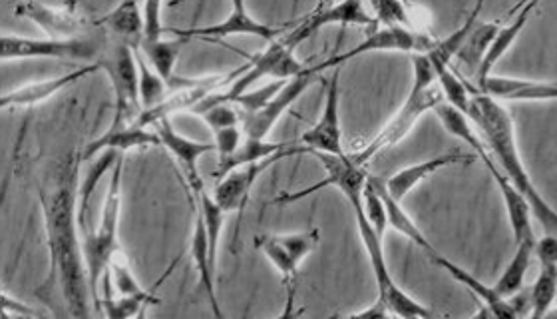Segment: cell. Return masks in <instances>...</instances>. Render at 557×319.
Wrapping results in <instances>:
<instances>
[{
    "label": "cell",
    "instance_id": "cell-17",
    "mask_svg": "<svg viewBox=\"0 0 557 319\" xmlns=\"http://www.w3.org/2000/svg\"><path fill=\"white\" fill-rule=\"evenodd\" d=\"M180 38H227V36H257L265 42L277 40V36L283 33L278 28L268 26V24L256 21L249 11H247V2L245 0H232V12L223 23L213 24V26H201V28H177L172 30Z\"/></svg>",
    "mask_w": 557,
    "mask_h": 319
},
{
    "label": "cell",
    "instance_id": "cell-8",
    "mask_svg": "<svg viewBox=\"0 0 557 319\" xmlns=\"http://www.w3.org/2000/svg\"><path fill=\"white\" fill-rule=\"evenodd\" d=\"M104 38L76 36V38H26V36H2L0 57L2 62L23 59L98 60L102 54Z\"/></svg>",
    "mask_w": 557,
    "mask_h": 319
},
{
    "label": "cell",
    "instance_id": "cell-3",
    "mask_svg": "<svg viewBox=\"0 0 557 319\" xmlns=\"http://www.w3.org/2000/svg\"><path fill=\"white\" fill-rule=\"evenodd\" d=\"M412 72L414 81L408 93L405 105L396 112L391 122L379 132L371 143L367 144L360 152L350 156L357 164L367 165L372 158L381 155L386 148L405 140L410 131L417 126L418 120L422 119L424 112L434 110L441 102H444L441 84L436 86V71L432 66L426 54H414L412 57Z\"/></svg>",
    "mask_w": 557,
    "mask_h": 319
},
{
    "label": "cell",
    "instance_id": "cell-29",
    "mask_svg": "<svg viewBox=\"0 0 557 319\" xmlns=\"http://www.w3.org/2000/svg\"><path fill=\"white\" fill-rule=\"evenodd\" d=\"M372 182H374V186L379 188L381 196H383L384 206H386V213H388V225H391V228H395L398 234H403V236L408 237L410 242H414L417 246H420V248L426 249L429 254H432V251H434V246H432L429 240H426V236L418 230V225L414 224V220L405 212L403 201L396 200L395 196L386 189V184H384V180H381V177H372Z\"/></svg>",
    "mask_w": 557,
    "mask_h": 319
},
{
    "label": "cell",
    "instance_id": "cell-37",
    "mask_svg": "<svg viewBox=\"0 0 557 319\" xmlns=\"http://www.w3.org/2000/svg\"><path fill=\"white\" fill-rule=\"evenodd\" d=\"M362 210L372 225V230L384 237L386 230H388V213H386V206H384L383 196L379 188L374 186L372 177L369 176L364 189H362Z\"/></svg>",
    "mask_w": 557,
    "mask_h": 319
},
{
    "label": "cell",
    "instance_id": "cell-10",
    "mask_svg": "<svg viewBox=\"0 0 557 319\" xmlns=\"http://www.w3.org/2000/svg\"><path fill=\"white\" fill-rule=\"evenodd\" d=\"M438 42L426 35V33H418L407 26H383L379 30H374L371 35L367 36L360 45L355 48H350L347 52H341L335 54L331 59L325 60L323 64H317L313 66L314 71L321 72L326 69H335V66H343L345 62L352 59H359L362 54H369V52H414V54H429L430 50H434Z\"/></svg>",
    "mask_w": 557,
    "mask_h": 319
},
{
    "label": "cell",
    "instance_id": "cell-22",
    "mask_svg": "<svg viewBox=\"0 0 557 319\" xmlns=\"http://www.w3.org/2000/svg\"><path fill=\"white\" fill-rule=\"evenodd\" d=\"M537 4H540V0H520L518 7L513 9L516 19L506 24V26H499L498 35L492 40V45L487 48L486 57H484L480 69H478V86L486 81L487 76L494 71V66L513 47V42L518 40V36L522 35V30L525 28L528 21H530V16L537 9Z\"/></svg>",
    "mask_w": 557,
    "mask_h": 319
},
{
    "label": "cell",
    "instance_id": "cell-32",
    "mask_svg": "<svg viewBox=\"0 0 557 319\" xmlns=\"http://www.w3.org/2000/svg\"><path fill=\"white\" fill-rule=\"evenodd\" d=\"M187 38L180 40H163V38H144L139 50L144 52V57L148 59L153 71L162 76L168 86L174 81L175 60L180 57V48L186 45Z\"/></svg>",
    "mask_w": 557,
    "mask_h": 319
},
{
    "label": "cell",
    "instance_id": "cell-34",
    "mask_svg": "<svg viewBox=\"0 0 557 319\" xmlns=\"http://www.w3.org/2000/svg\"><path fill=\"white\" fill-rule=\"evenodd\" d=\"M136 54V62H138L139 72V98H141V107L144 110H151V108L160 107L163 100L168 98V90L170 86L163 81L158 72L153 71L148 59L144 57V52L139 47L134 48Z\"/></svg>",
    "mask_w": 557,
    "mask_h": 319
},
{
    "label": "cell",
    "instance_id": "cell-31",
    "mask_svg": "<svg viewBox=\"0 0 557 319\" xmlns=\"http://www.w3.org/2000/svg\"><path fill=\"white\" fill-rule=\"evenodd\" d=\"M112 290H114L116 296L144 297V299L150 302L151 306L162 304L160 297L153 296L144 285L139 284L138 278L134 275L128 263L124 260H117V256L104 273L106 294L112 292Z\"/></svg>",
    "mask_w": 557,
    "mask_h": 319
},
{
    "label": "cell",
    "instance_id": "cell-40",
    "mask_svg": "<svg viewBox=\"0 0 557 319\" xmlns=\"http://www.w3.org/2000/svg\"><path fill=\"white\" fill-rule=\"evenodd\" d=\"M242 132H244L242 126H230V128H221V131L213 132L215 152L220 156V160L230 158L242 146V143H244Z\"/></svg>",
    "mask_w": 557,
    "mask_h": 319
},
{
    "label": "cell",
    "instance_id": "cell-30",
    "mask_svg": "<svg viewBox=\"0 0 557 319\" xmlns=\"http://www.w3.org/2000/svg\"><path fill=\"white\" fill-rule=\"evenodd\" d=\"M499 26L502 24L498 21L496 23H480V21H476L472 30L466 36L462 47L456 52V60L465 62L466 69L474 72V76H476L482 60L486 57L492 40L498 35Z\"/></svg>",
    "mask_w": 557,
    "mask_h": 319
},
{
    "label": "cell",
    "instance_id": "cell-21",
    "mask_svg": "<svg viewBox=\"0 0 557 319\" xmlns=\"http://www.w3.org/2000/svg\"><path fill=\"white\" fill-rule=\"evenodd\" d=\"M430 260L434 261L436 266H441L444 272L448 273L453 280H456L458 284L465 285L468 292H472L474 296L484 304V308H486V316H492V318L499 319H511L518 316V311L513 309L511 304H508L506 299H502V297L494 292V287H487L486 284H482L480 280H478L476 275H472L470 272H466L465 268H460L458 263H454V261L446 260L442 254H438L436 249L429 254Z\"/></svg>",
    "mask_w": 557,
    "mask_h": 319
},
{
    "label": "cell",
    "instance_id": "cell-26",
    "mask_svg": "<svg viewBox=\"0 0 557 319\" xmlns=\"http://www.w3.org/2000/svg\"><path fill=\"white\" fill-rule=\"evenodd\" d=\"M256 246L263 251V256L281 273V280H283V285L287 290V309H285L283 316H293L290 308L295 304V282H297V275H299L301 261L297 260L289 249L281 244L277 234L256 237Z\"/></svg>",
    "mask_w": 557,
    "mask_h": 319
},
{
    "label": "cell",
    "instance_id": "cell-38",
    "mask_svg": "<svg viewBox=\"0 0 557 319\" xmlns=\"http://www.w3.org/2000/svg\"><path fill=\"white\" fill-rule=\"evenodd\" d=\"M374 9L376 23L383 26H407L412 28L405 0H369Z\"/></svg>",
    "mask_w": 557,
    "mask_h": 319
},
{
    "label": "cell",
    "instance_id": "cell-11",
    "mask_svg": "<svg viewBox=\"0 0 557 319\" xmlns=\"http://www.w3.org/2000/svg\"><path fill=\"white\" fill-rule=\"evenodd\" d=\"M295 155H307V148L290 146L289 144L285 150H281L277 155L265 158L261 162L235 168L227 176L218 180V186H215L213 194H211L213 200L220 204L225 213L244 212V208L247 206V201H249V196H251V188L256 186L259 176L268 170L269 165H273L278 160Z\"/></svg>",
    "mask_w": 557,
    "mask_h": 319
},
{
    "label": "cell",
    "instance_id": "cell-45",
    "mask_svg": "<svg viewBox=\"0 0 557 319\" xmlns=\"http://www.w3.org/2000/svg\"><path fill=\"white\" fill-rule=\"evenodd\" d=\"M482 2H486V0H482Z\"/></svg>",
    "mask_w": 557,
    "mask_h": 319
},
{
    "label": "cell",
    "instance_id": "cell-6",
    "mask_svg": "<svg viewBox=\"0 0 557 319\" xmlns=\"http://www.w3.org/2000/svg\"><path fill=\"white\" fill-rule=\"evenodd\" d=\"M96 62L108 74L116 96V114L110 126H128L138 122L144 107L139 98V72L134 48L112 40Z\"/></svg>",
    "mask_w": 557,
    "mask_h": 319
},
{
    "label": "cell",
    "instance_id": "cell-35",
    "mask_svg": "<svg viewBox=\"0 0 557 319\" xmlns=\"http://www.w3.org/2000/svg\"><path fill=\"white\" fill-rule=\"evenodd\" d=\"M429 57V54H426ZM430 59V57H429ZM434 71H436V81L441 84L442 95L448 105L458 108L460 112L468 114L470 108V100H472V88L450 69V64L441 62V60L430 59Z\"/></svg>",
    "mask_w": 557,
    "mask_h": 319
},
{
    "label": "cell",
    "instance_id": "cell-42",
    "mask_svg": "<svg viewBox=\"0 0 557 319\" xmlns=\"http://www.w3.org/2000/svg\"><path fill=\"white\" fill-rule=\"evenodd\" d=\"M535 256L542 261V266H556L557 268V237L547 234L540 242H535Z\"/></svg>",
    "mask_w": 557,
    "mask_h": 319
},
{
    "label": "cell",
    "instance_id": "cell-4",
    "mask_svg": "<svg viewBox=\"0 0 557 319\" xmlns=\"http://www.w3.org/2000/svg\"><path fill=\"white\" fill-rule=\"evenodd\" d=\"M357 218L362 246L367 249V256L371 260L374 282H376V302L372 308L362 309L359 314H352V318H384V316H398V318H432V309L418 304L414 297L408 296L396 285L393 275L388 272V263L384 258L383 237L379 236L372 225L369 224L362 204L352 208Z\"/></svg>",
    "mask_w": 557,
    "mask_h": 319
},
{
    "label": "cell",
    "instance_id": "cell-7",
    "mask_svg": "<svg viewBox=\"0 0 557 319\" xmlns=\"http://www.w3.org/2000/svg\"><path fill=\"white\" fill-rule=\"evenodd\" d=\"M307 71L299 59L295 57V47L283 36L273 42H269L265 52L251 60V64L245 69L232 86H227L223 93H211L206 96L209 102H233L239 95L253 88V84L263 81V78H275V81H289Z\"/></svg>",
    "mask_w": 557,
    "mask_h": 319
},
{
    "label": "cell",
    "instance_id": "cell-18",
    "mask_svg": "<svg viewBox=\"0 0 557 319\" xmlns=\"http://www.w3.org/2000/svg\"><path fill=\"white\" fill-rule=\"evenodd\" d=\"M100 71H102L100 64L92 62V64H86V66H81V69L69 72V74H62V76H57V78L26 84V86H21V88H16V90L2 96L0 98V107L7 110V108H26L42 105V102L50 100L52 96L66 90L72 84L81 83L86 76Z\"/></svg>",
    "mask_w": 557,
    "mask_h": 319
},
{
    "label": "cell",
    "instance_id": "cell-24",
    "mask_svg": "<svg viewBox=\"0 0 557 319\" xmlns=\"http://www.w3.org/2000/svg\"><path fill=\"white\" fill-rule=\"evenodd\" d=\"M478 90L499 100H525V102L557 100L556 83L518 81V78H504L494 74H490L486 81L478 86Z\"/></svg>",
    "mask_w": 557,
    "mask_h": 319
},
{
    "label": "cell",
    "instance_id": "cell-12",
    "mask_svg": "<svg viewBox=\"0 0 557 319\" xmlns=\"http://www.w3.org/2000/svg\"><path fill=\"white\" fill-rule=\"evenodd\" d=\"M319 72L313 66H309L307 71L289 78L287 84L278 90V95L269 102L268 107L257 110L253 114H244L242 116V128H244L245 138H253V140H268L269 132L275 128L281 116L290 110V107L301 98L302 93L314 83Z\"/></svg>",
    "mask_w": 557,
    "mask_h": 319
},
{
    "label": "cell",
    "instance_id": "cell-36",
    "mask_svg": "<svg viewBox=\"0 0 557 319\" xmlns=\"http://www.w3.org/2000/svg\"><path fill=\"white\" fill-rule=\"evenodd\" d=\"M557 296V268L556 266H542V273L537 275L535 284L530 290V306L532 318H544L556 302Z\"/></svg>",
    "mask_w": 557,
    "mask_h": 319
},
{
    "label": "cell",
    "instance_id": "cell-5",
    "mask_svg": "<svg viewBox=\"0 0 557 319\" xmlns=\"http://www.w3.org/2000/svg\"><path fill=\"white\" fill-rule=\"evenodd\" d=\"M122 170H124V156L120 155L116 165L112 168V176L106 189L104 206L100 224L96 230L82 232V248L84 260L92 290V299L96 306H100L98 285L104 278L106 270L117 256V224H120V208H122Z\"/></svg>",
    "mask_w": 557,
    "mask_h": 319
},
{
    "label": "cell",
    "instance_id": "cell-41",
    "mask_svg": "<svg viewBox=\"0 0 557 319\" xmlns=\"http://www.w3.org/2000/svg\"><path fill=\"white\" fill-rule=\"evenodd\" d=\"M2 316L4 318H38L40 314L35 308H28L23 302L12 299L7 292L2 294Z\"/></svg>",
    "mask_w": 557,
    "mask_h": 319
},
{
    "label": "cell",
    "instance_id": "cell-9",
    "mask_svg": "<svg viewBox=\"0 0 557 319\" xmlns=\"http://www.w3.org/2000/svg\"><path fill=\"white\" fill-rule=\"evenodd\" d=\"M314 158L325 168L326 176L317 182L309 188L299 189V192H285L273 204L285 206L293 201L302 200L313 196L314 192L325 188H337L343 192V196L347 198L348 204L355 208L362 204V189L369 180V174L364 170V165L357 164L348 155H326V152H313Z\"/></svg>",
    "mask_w": 557,
    "mask_h": 319
},
{
    "label": "cell",
    "instance_id": "cell-19",
    "mask_svg": "<svg viewBox=\"0 0 557 319\" xmlns=\"http://www.w3.org/2000/svg\"><path fill=\"white\" fill-rule=\"evenodd\" d=\"M162 146L158 132L148 131V126H139L138 122L128 126H110L108 131L88 144L82 152V162H90L96 156L104 150H117V152H129L139 148H153Z\"/></svg>",
    "mask_w": 557,
    "mask_h": 319
},
{
    "label": "cell",
    "instance_id": "cell-23",
    "mask_svg": "<svg viewBox=\"0 0 557 319\" xmlns=\"http://www.w3.org/2000/svg\"><path fill=\"white\" fill-rule=\"evenodd\" d=\"M196 208V220H194V232H191V244H189V251H191V258L196 263V270L199 273V282L201 287L208 296L209 306L215 318H223V311L220 308V299H218V292H215V266L211 261V249H209V236L208 225L203 220V213Z\"/></svg>",
    "mask_w": 557,
    "mask_h": 319
},
{
    "label": "cell",
    "instance_id": "cell-43",
    "mask_svg": "<svg viewBox=\"0 0 557 319\" xmlns=\"http://www.w3.org/2000/svg\"><path fill=\"white\" fill-rule=\"evenodd\" d=\"M547 316H556V318H557V309H554V311H549V314H547Z\"/></svg>",
    "mask_w": 557,
    "mask_h": 319
},
{
    "label": "cell",
    "instance_id": "cell-27",
    "mask_svg": "<svg viewBox=\"0 0 557 319\" xmlns=\"http://www.w3.org/2000/svg\"><path fill=\"white\" fill-rule=\"evenodd\" d=\"M120 155H124V152L104 150L88 162V168H86L84 176L78 182V225H81V232L88 230V212H90V200H92L94 192L98 188V184H100V180H102L106 172L116 165Z\"/></svg>",
    "mask_w": 557,
    "mask_h": 319
},
{
    "label": "cell",
    "instance_id": "cell-20",
    "mask_svg": "<svg viewBox=\"0 0 557 319\" xmlns=\"http://www.w3.org/2000/svg\"><path fill=\"white\" fill-rule=\"evenodd\" d=\"M474 158L476 156L466 155V152H446V155L436 156V158H430V160H424V162H418V164L398 170L388 180H384V184H386V189L395 196L396 200L403 201L412 189L417 188L420 182H424L426 177L436 174L442 168L460 164V162L470 164Z\"/></svg>",
    "mask_w": 557,
    "mask_h": 319
},
{
    "label": "cell",
    "instance_id": "cell-15",
    "mask_svg": "<svg viewBox=\"0 0 557 319\" xmlns=\"http://www.w3.org/2000/svg\"><path fill=\"white\" fill-rule=\"evenodd\" d=\"M333 24H338V26H376L379 23H376L374 16L367 12L362 0H341L333 7L317 9V11L311 12L297 28L287 33L285 38L289 40L293 47L297 48L307 38H311L314 33H319L325 26H333Z\"/></svg>",
    "mask_w": 557,
    "mask_h": 319
},
{
    "label": "cell",
    "instance_id": "cell-33",
    "mask_svg": "<svg viewBox=\"0 0 557 319\" xmlns=\"http://www.w3.org/2000/svg\"><path fill=\"white\" fill-rule=\"evenodd\" d=\"M289 144L268 143V140H253V138H245L242 146L233 152L230 158L220 160L218 170H215V177L221 180L227 176L232 170L239 168V165L253 164V162H261L265 158L277 155L281 150H285Z\"/></svg>",
    "mask_w": 557,
    "mask_h": 319
},
{
    "label": "cell",
    "instance_id": "cell-39",
    "mask_svg": "<svg viewBox=\"0 0 557 319\" xmlns=\"http://www.w3.org/2000/svg\"><path fill=\"white\" fill-rule=\"evenodd\" d=\"M287 84V81H275V83L265 84L256 90H247L244 95L237 96L233 100L235 107L242 108L244 114H253L257 110L268 107L269 102L278 95V90Z\"/></svg>",
    "mask_w": 557,
    "mask_h": 319
},
{
    "label": "cell",
    "instance_id": "cell-25",
    "mask_svg": "<svg viewBox=\"0 0 557 319\" xmlns=\"http://www.w3.org/2000/svg\"><path fill=\"white\" fill-rule=\"evenodd\" d=\"M96 24L106 26V33L112 36V40L128 47H139L144 40V12L138 0H120L114 11L108 12Z\"/></svg>",
    "mask_w": 557,
    "mask_h": 319
},
{
    "label": "cell",
    "instance_id": "cell-14",
    "mask_svg": "<svg viewBox=\"0 0 557 319\" xmlns=\"http://www.w3.org/2000/svg\"><path fill=\"white\" fill-rule=\"evenodd\" d=\"M341 71H335L326 88L325 107L319 122L301 136V146L307 155L326 152L345 155L343 150V131H341Z\"/></svg>",
    "mask_w": 557,
    "mask_h": 319
},
{
    "label": "cell",
    "instance_id": "cell-13",
    "mask_svg": "<svg viewBox=\"0 0 557 319\" xmlns=\"http://www.w3.org/2000/svg\"><path fill=\"white\" fill-rule=\"evenodd\" d=\"M156 132L162 140V146L172 155L175 164L182 172V177L186 182V188L189 194H198L199 189L206 188L203 177L199 176V158L203 155H209L215 150V143H198L191 140L184 134L175 131L174 124L170 119H160L156 124Z\"/></svg>",
    "mask_w": 557,
    "mask_h": 319
},
{
    "label": "cell",
    "instance_id": "cell-1",
    "mask_svg": "<svg viewBox=\"0 0 557 319\" xmlns=\"http://www.w3.org/2000/svg\"><path fill=\"white\" fill-rule=\"evenodd\" d=\"M82 156H72L59 165L57 174L40 186L38 200L45 218L50 270L45 284L36 296L52 304L59 294L69 316L88 318L92 316L90 280L82 248L78 225V168Z\"/></svg>",
    "mask_w": 557,
    "mask_h": 319
},
{
    "label": "cell",
    "instance_id": "cell-46",
    "mask_svg": "<svg viewBox=\"0 0 557 319\" xmlns=\"http://www.w3.org/2000/svg\"><path fill=\"white\" fill-rule=\"evenodd\" d=\"M405 2H408V0H405Z\"/></svg>",
    "mask_w": 557,
    "mask_h": 319
},
{
    "label": "cell",
    "instance_id": "cell-2",
    "mask_svg": "<svg viewBox=\"0 0 557 319\" xmlns=\"http://www.w3.org/2000/svg\"><path fill=\"white\" fill-rule=\"evenodd\" d=\"M468 116L476 124L478 132L486 140L490 152L496 156L502 172L510 177L511 184L522 192L525 200L530 201L537 222L547 234L557 236V210H554L549 201L542 196V192L535 188L523 165L516 144V131L510 112L502 107L496 98L478 90L470 100Z\"/></svg>",
    "mask_w": 557,
    "mask_h": 319
},
{
    "label": "cell",
    "instance_id": "cell-16",
    "mask_svg": "<svg viewBox=\"0 0 557 319\" xmlns=\"http://www.w3.org/2000/svg\"><path fill=\"white\" fill-rule=\"evenodd\" d=\"M14 14L35 23L50 38H76L86 36L84 33L88 30L86 16L76 11L74 4L48 7L36 0H24L14 9Z\"/></svg>",
    "mask_w": 557,
    "mask_h": 319
},
{
    "label": "cell",
    "instance_id": "cell-28",
    "mask_svg": "<svg viewBox=\"0 0 557 319\" xmlns=\"http://www.w3.org/2000/svg\"><path fill=\"white\" fill-rule=\"evenodd\" d=\"M535 242L537 240H525V242L518 244L513 258L499 275L498 282L494 284V292L502 299H510V297L518 296L522 292L525 273L530 270V261L534 256Z\"/></svg>",
    "mask_w": 557,
    "mask_h": 319
},
{
    "label": "cell",
    "instance_id": "cell-44",
    "mask_svg": "<svg viewBox=\"0 0 557 319\" xmlns=\"http://www.w3.org/2000/svg\"><path fill=\"white\" fill-rule=\"evenodd\" d=\"M329 2H331V0H323V4H329Z\"/></svg>",
    "mask_w": 557,
    "mask_h": 319
}]
</instances>
